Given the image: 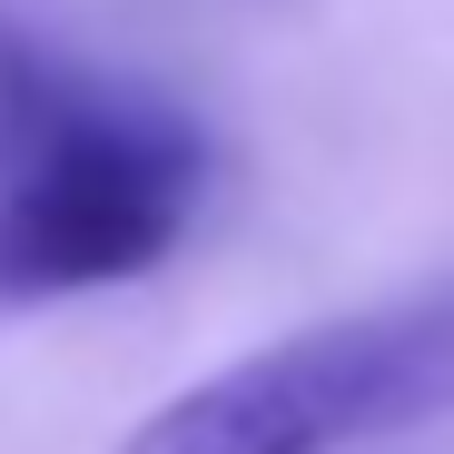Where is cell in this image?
I'll return each instance as SVG.
<instances>
[{
  "label": "cell",
  "mask_w": 454,
  "mask_h": 454,
  "mask_svg": "<svg viewBox=\"0 0 454 454\" xmlns=\"http://www.w3.org/2000/svg\"><path fill=\"white\" fill-rule=\"evenodd\" d=\"M207 138L0 11V317L148 277L198 217Z\"/></svg>",
  "instance_id": "obj_1"
},
{
  "label": "cell",
  "mask_w": 454,
  "mask_h": 454,
  "mask_svg": "<svg viewBox=\"0 0 454 454\" xmlns=\"http://www.w3.org/2000/svg\"><path fill=\"white\" fill-rule=\"evenodd\" d=\"M434 415H454V277L217 365L119 454H356Z\"/></svg>",
  "instance_id": "obj_2"
}]
</instances>
